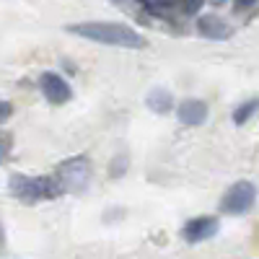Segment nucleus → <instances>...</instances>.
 Listing matches in <instances>:
<instances>
[{"instance_id":"obj_13","label":"nucleus","mask_w":259,"mask_h":259,"mask_svg":"<svg viewBox=\"0 0 259 259\" xmlns=\"http://www.w3.org/2000/svg\"><path fill=\"white\" fill-rule=\"evenodd\" d=\"M11 153V140L8 138H0V163H3Z\"/></svg>"},{"instance_id":"obj_7","label":"nucleus","mask_w":259,"mask_h":259,"mask_svg":"<svg viewBox=\"0 0 259 259\" xmlns=\"http://www.w3.org/2000/svg\"><path fill=\"white\" fill-rule=\"evenodd\" d=\"M179 122L187 124V127H197L207 119V104L205 101H197V99H187L179 104Z\"/></svg>"},{"instance_id":"obj_5","label":"nucleus","mask_w":259,"mask_h":259,"mask_svg":"<svg viewBox=\"0 0 259 259\" xmlns=\"http://www.w3.org/2000/svg\"><path fill=\"white\" fill-rule=\"evenodd\" d=\"M39 89L50 104H65V101L73 99V89L68 85V80L57 73H52V70L39 75Z\"/></svg>"},{"instance_id":"obj_4","label":"nucleus","mask_w":259,"mask_h":259,"mask_svg":"<svg viewBox=\"0 0 259 259\" xmlns=\"http://www.w3.org/2000/svg\"><path fill=\"white\" fill-rule=\"evenodd\" d=\"M254 197H256V189L251 182H236L223 197V210L231 215H241V212L251 210Z\"/></svg>"},{"instance_id":"obj_16","label":"nucleus","mask_w":259,"mask_h":259,"mask_svg":"<svg viewBox=\"0 0 259 259\" xmlns=\"http://www.w3.org/2000/svg\"><path fill=\"white\" fill-rule=\"evenodd\" d=\"M215 3H218V6H221V3H226V0H215Z\"/></svg>"},{"instance_id":"obj_11","label":"nucleus","mask_w":259,"mask_h":259,"mask_svg":"<svg viewBox=\"0 0 259 259\" xmlns=\"http://www.w3.org/2000/svg\"><path fill=\"white\" fill-rule=\"evenodd\" d=\"M161 6H179L182 3V8H184V13H194L200 6H202V0H158Z\"/></svg>"},{"instance_id":"obj_15","label":"nucleus","mask_w":259,"mask_h":259,"mask_svg":"<svg viewBox=\"0 0 259 259\" xmlns=\"http://www.w3.org/2000/svg\"><path fill=\"white\" fill-rule=\"evenodd\" d=\"M0 246H3V233H0Z\"/></svg>"},{"instance_id":"obj_3","label":"nucleus","mask_w":259,"mask_h":259,"mask_svg":"<svg viewBox=\"0 0 259 259\" xmlns=\"http://www.w3.org/2000/svg\"><path fill=\"white\" fill-rule=\"evenodd\" d=\"M91 179V163L89 158H70L65 161L60 168H57V177L55 182L60 184L62 192H75V189H83Z\"/></svg>"},{"instance_id":"obj_2","label":"nucleus","mask_w":259,"mask_h":259,"mask_svg":"<svg viewBox=\"0 0 259 259\" xmlns=\"http://www.w3.org/2000/svg\"><path fill=\"white\" fill-rule=\"evenodd\" d=\"M11 194L24 202H41V200H52L62 192L55 177H24V174H13L11 182Z\"/></svg>"},{"instance_id":"obj_9","label":"nucleus","mask_w":259,"mask_h":259,"mask_svg":"<svg viewBox=\"0 0 259 259\" xmlns=\"http://www.w3.org/2000/svg\"><path fill=\"white\" fill-rule=\"evenodd\" d=\"M145 104H148V109H150V112L166 114V112H171V106H174V96H171L166 89H153V91L148 94Z\"/></svg>"},{"instance_id":"obj_8","label":"nucleus","mask_w":259,"mask_h":259,"mask_svg":"<svg viewBox=\"0 0 259 259\" xmlns=\"http://www.w3.org/2000/svg\"><path fill=\"white\" fill-rule=\"evenodd\" d=\"M197 31L207 39H228L231 36V26L226 21H221L218 16H200L197 18Z\"/></svg>"},{"instance_id":"obj_10","label":"nucleus","mask_w":259,"mask_h":259,"mask_svg":"<svg viewBox=\"0 0 259 259\" xmlns=\"http://www.w3.org/2000/svg\"><path fill=\"white\" fill-rule=\"evenodd\" d=\"M254 109H256V101H246L244 106H239V109L233 112V122H236V124H244V122L254 114Z\"/></svg>"},{"instance_id":"obj_12","label":"nucleus","mask_w":259,"mask_h":259,"mask_svg":"<svg viewBox=\"0 0 259 259\" xmlns=\"http://www.w3.org/2000/svg\"><path fill=\"white\" fill-rule=\"evenodd\" d=\"M11 114H13V104L0 99V124H3V122H8V117H11Z\"/></svg>"},{"instance_id":"obj_1","label":"nucleus","mask_w":259,"mask_h":259,"mask_svg":"<svg viewBox=\"0 0 259 259\" xmlns=\"http://www.w3.org/2000/svg\"><path fill=\"white\" fill-rule=\"evenodd\" d=\"M68 31L89 41H96V45H106V47H122V50L145 47L143 34H138L135 29H130L124 24H112V21H85V24L68 26Z\"/></svg>"},{"instance_id":"obj_14","label":"nucleus","mask_w":259,"mask_h":259,"mask_svg":"<svg viewBox=\"0 0 259 259\" xmlns=\"http://www.w3.org/2000/svg\"><path fill=\"white\" fill-rule=\"evenodd\" d=\"M254 3H256V0H239V3H236V8H239V11H241V8H251Z\"/></svg>"},{"instance_id":"obj_6","label":"nucleus","mask_w":259,"mask_h":259,"mask_svg":"<svg viewBox=\"0 0 259 259\" xmlns=\"http://www.w3.org/2000/svg\"><path fill=\"white\" fill-rule=\"evenodd\" d=\"M215 231H218V221L215 218H194L184 226V239L189 244H200V241H207L215 236Z\"/></svg>"}]
</instances>
